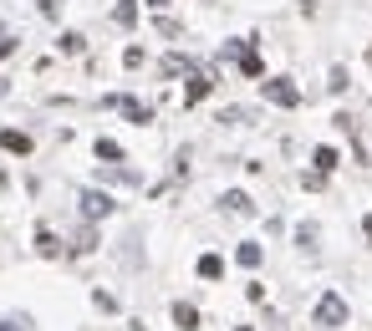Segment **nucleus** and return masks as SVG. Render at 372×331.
<instances>
[{
    "label": "nucleus",
    "instance_id": "1",
    "mask_svg": "<svg viewBox=\"0 0 372 331\" xmlns=\"http://www.w3.org/2000/svg\"><path fill=\"white\" fill-rule=\"evenodd\" d=\"M260 97L276 108H301V87L291 77H260Z\"/></svg>",
    "mask_w": 372,
    "mask_h": 331
},
{
    "label": "nucleus",
    "instance_id": "2",
    "mask_svg": "<svg viewBox=\"0 0 372 331\" xmlns=\"http://www.w3.org/2000/svg\"><path fill=\"white\" fill-rule=\"evenodd\" d=\"M102 108H118L127 123H138V128L153 123V108H148V102H138V97H127V92H112V97H102Z\"/></svg>",
    "mask_w": 372,
    "mask_h": 331
},
{
    "label": "nucleus",
    "instance_id": "3",
    "mask_svg": "<svg viewBox=\"0 0 372 331\" xmlns=\"http://www.w3.org/2000/svg\"><path fill=\"white\" fill-rule=\"evenodd\" d=\"M316 326H327V331L347 326V301H342L337 290H327V296L316 301Z\"/></svg>",
    "mask_w": 372,
    "mask_h": 331
},
{
    "label": "nucleus",
    "instance_id": "4",
    "mask_svg": "<svg viewBox=\"0 0 372 331\" xmlns=\"http://www.w3.org/2000/svg\"><path fill=\"white\" fill-rule=\"evenodd\" d=\"M209 92H214V72H199L194 66V72H189V87H184V108H199Z\"/></svg>",
    "mask_w": 372,
    "mask_h": 331
},
{
    "label": "nucleus",
    "instance_id": "5",
    "mask_svg": "<svg viewBox=\"0 0 372 331\" xmlns=\"http://www.w3.org/2000/svg\"><path fill=\"white\" fill-rule=\"evenodd\" d=\"M112 209H118V204H112L107 194H97V189H82V214H87V219H107Z\"/></svg>",
    "mask_w": 372,
    "mask_h": 331
},
{
    "label": "nucleus",
    "instance_id": "6",
    "mask_svg": "<svg viewBox=\"0 0 372 331\" xmlns=\"http://www.w3.org/2000/svg\"><path fill=\"white\" fill-rule=\"evenodd\" d=\"M0 148H6V153H16V158H25V153L36 148V143H31V132H21V128H6V132H0Z\"/></svg>",
    "mask_w": 372,
    "mask_h": 331
},
{
    "label": "nucleus",
    "instance_id": "7",
    "mask_svg": "<svg viewBox=\"0 0 372 331\" xmlns=\"http://www.w3.org/2000/svg\"><path fill=\"white\" fill-rule=\"evenodd\" d=\"M235 61H240V77H250V82H260V77H265V61H260V51H255V41L240 51Z\"/></svg>",
    "mask_w": 372,
    "mask_h": 331
},
{
    "label": "nucleus",
    "instance_id": "8",
    "mask_svg": "<svg viewBox=\"0 0 372 331\" xmlns=\"http://www.w3.org/2000/svg\"><path fill=\"white\" fill-rule=\"evenodd\" d=\"M220 209H225V214H250L255 204H250V194H245V189H229V194L220 199Z\"/></svg>",
    "mask_w": 372,
    "mask_h": 331
},
{
    "label": "nucleus",
    "instance_id": "9",
    "mask_svg": "<svg viewBox=\"0 0 372 331\" xmlns=\"http://www.w3.org/2000/svg\"><path fill=\"white\" fill-rule=\"evenodd\" d=\"M174 326L178 331H199V311L189 306V301H174Z\"/></svg>",
    "mask_w": 372,
    "mask_h": 331
},
{
    "label": "nucleus",
    "instance_id": "10",
    "mask_svg": "<svg viewBox=\"0 0 372 331\" xmlns=\"http://www.w3.org/2000/svg\"><path fill=\"white\" fill-rule=\"evenodd\" d=\"M311 163H316V174H331V168L342 163V153H337V148H327V143H322V148L311 153Z\"/></svg>",
    "mask_w": 372,
    "mask_h": 331
},
{
    "label": "nucleus",
    "instance_id": "11",
    "mask_svg": "<svg viewBox=\"0 0 372 331\" xmlns=\"http://www.w3.org/2000/svg\"><path fill=\"white\" fill-rule=\"evenodd\" d=\"M36 250H41L46 260H56V255H61V240H56V234L46 230V224H41V230H36Z\"/></svg>",
    "mask_w": 372,
    "mask_h": 331
},
{
    "label": "nucleus",
    "instance_id": "12",
    "mask_svg": "<svg viewBox=\"0 0 372 331\" xmlns=\"http://www.w3.org/2000/svg\"><path fill=\"white\" fill-rule=\"evenodd\" d=\"M235 260H240V265H245V270H255V265H260V260H265V250H260V245H255V240H245V245H240V250H235Z\"/></svg>",
    "mask_w": 372,
    "mask_h": 331
},
{
    "label": "nucleus",
    "instance_id": "13",
    "mask_svg": "<svg viewBox=\"0 0 372 331\" xmlns=\"http://www.w3.org/2000/svg\"><path fill=\"white\" fill-rule=\"evenodd\" d=\"M112 21L133 31V26H138V0H118V10H112Z\"/></svg>",
    "mask_w": 372,
    "mask_h": 331
},
{
    "label": "nucleus",
    "instance_id": "14",
    "mask_svg": "<svg viewBox=\"0 0 372 331\" xmlns=\"http://www.w3.org/2000/svg\"><path fill=\"white\" fill-rule=\"evenodd\" d=\"M92 153H97V158H107V163H123V143H112V138H97V143H92Z\"/></svg>",
    "mask_w": 372,
    "mask_h": 331
},
{
    "label": "nucleus",
    "instance_id": "15",
    "mask_svg": "<svg viewBox=\"0 0 372 331\" xmlns=\"http://www.w3.org/2000/svg\"><path fill=\"white\" fill-rule=\"evenodd\" d=\"M199 275H204V281H220V275H225V260H220V255H199Z\"/></svg>",
    "mask_w": 372,
    "mask_h": 331
},
{
    "label": "nucleus",
    "instance_id": "16",
    "mask_svg": "<svg viewBox=\"0 0 372 331\" xmlns=\"http://www.w3.org/2000/svg\"><path fill=\"white\" fill-rule=\"evenodd\" d=\"M61 51H67V57H82V51H87V36H82V31H67V36H61Z\"/></svg>",
    "mask_w": 372,
    "mask_h": 331
},
{
    "label": "nucleus",
    "instance_id": "17",
    "mask_svg": "<svg viewBox=\"0 0 372 331\" xmlns=\"http://www.w3.org/2000/svg\"><path fill=\"white\" fill-rule=\"evenodd\" d=\"M178 72H194V61L178 57V51H174V57H163V77H178Z\"/></svg>",
    "mask_w": 372,
    "mask_h": 331
},
{
    "label": "nucleus",
    "instance_id": "18",
    "mask_svg": "<svg viewBox=\"0 0 372 331\" xmlns=\"http://www.w3.org/2000/svg\"><path fill=\"white\" fill-rule=\"evenodd\" d=\"M72 250H76V255H87V250H97V230H92V224H87V230L76 234V245H72Z\"/></svg>",
    "mask_w": 372,
    "mask_h": 331
},
{
    "label": "nucleus",
    "instance_id": "19",
    "mask_svg": "<svg viewBox=\"0 0 372 331\" xmlns=\"http://www.w3.org/2000/svg\"><path fill=\"white\" fill-rule=\"evenodd\" d=\"M327 87H331V92H347V66H331V77H327Z\"/></svg>",
    "mask_w": 372,
    "mask_h": 331
},
{
    "label": "nucleus",
    "instance_id": "20",
    "mask_svg": "<svg viewBox=\"0 0 372 331\" xmlns=\"http://www.w3.org/2000/svg\"><path fill=\"white\" fill-rule=\"evenodd\" d=\"M296 240H301V250H316V224H301Z\"/></svg>",
    "mask_w": 372,
    "mask_h": 331
},
{
    "label": "nucleus",
    "instance_id": "21",
    "mask_svg": "<svg viewBox=\"0 0 372 331\" xmlns=\"http://www.w3.org/2000/svg\"><path fill=\"white\" fill-rule=\"evenodd\" d=\"M123 66H143V46H127L123 51Z\"/></svg>",
    "mask_w": 372,
    "mask_h": 331
},
{
    "label": "nucleus",
    "instance_id": "22",
    "mask_svg": "<svg viewBox=\"0 0 372 331\" xmlns=\"http://www.w3.org/2000/svg\"><path fill=\"white\" fill-rule=\"evenodd\" d=\"M16 46H21L16 36H0V61H6V57H16Z\"/></svg>",
    "mask_w": 372,
    "mask_h": 331
},
{
    "label": "nucleus",
    "instance_id": "23",
    "mask_svg": "<svg viewBox=\"0 0 372 331\" xmlns=\"http://www.w3.org/2000/svg\"><path fill=\"white\" fill-rule=\"evenodd\" d=\"M362 230H367V240H372V214H367V219H362Z\"/></svg>",
    "mask_w": 372,
    "mask_h": 331
},
{
    "label": "nucleus",
    "instance_id": "24",
    "mask_svg": "<svg viewBox=\"0 0 372 331\" xmlns=\"http://www.w3.org/2000/svg\"><path fill=\"white\" fill-rule=\"evenodd\" d=\"M367 61H372V46H367Z\"/></svg>",
    "mask_w": 372,
    "mask_h": 331
},
{
    "label": "nucleus",
    "instance_id": "25",
    "mask_svg": "<svg viewBox=\"0 0 372 331\" xmlns=\"http://www.w3.org/2000/svg\"><path fill=\"white\" fill-rule=\"evenodd\" d=\"M0 36H6V26H0Z\"/></svg>",
    "mask_w": 372,
    "mask_h": 331
}]
</instances>
